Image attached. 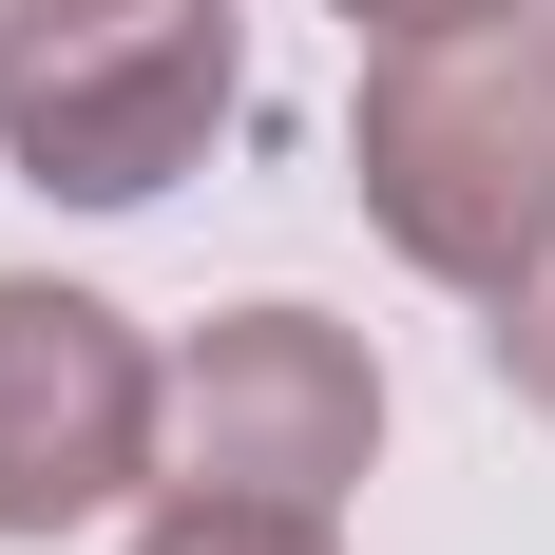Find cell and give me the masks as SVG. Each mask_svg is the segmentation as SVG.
I'll list each match as a JSON object with an SVG mask.
<instances>
[{
	"mask_svg": "<svg viewBox=\"0 0 555 555\" xmlns=\"http://www.w3.org/2000/svg\"><path fill=\"white\" fill-rule=\"evenodd\" d=\"M172 345L57 269H0V537H77L154 479Z\"/></svg>",
	"mask_w": 555,
	"mask_h": 555,
	"instance_id": "cell-4",
	"label": "cell"
},
{
	"mask_svg": "<svg viewBox=\"0 0 555 555\" xmlns=\"http://www.w3.org/2000/svg\"><path fill=\"white\" fill-rule=\"evenodd\" d=\"M345 39H460V20H537V0H326Z\"/></svg>",
	"mask_w": 555,
	"mask_h": 555,
	"instance_id": "cell-7",
	"label": "cell"
},
{
	"mask_svg": "<svg viewBox=\"0 0 555 555\" xmlns=\"http://www.w3.org/2000/svg\"><path fill=\"white\" fill-rule=\"evenodd\" d=\"M249 115L230 0H0V172L39 211H154Z\"/></svg>",
	"mask_w": 555,
	"mask_h": 555,
	"instance_id": "cell-2",
	"label": "cell"
},
{
	"mask_svg": "<svg viewBox=\"0 0 555 555\" xmlns=\"http://www.w3.org/2000/svg\"><path fill=\"white\" fill-rule=\"evenodd\" d=\"M115 555H345V537H326L307 499H211V479H172V499L134 517Z\"/></svg>",
	"mask_w": 555,
	"mask_h": 555,
	"instance_id": "cell-5",
	"label": "cell"
},
{
	"mask_svg": "<svg viewBox=\"0 0 555 555\" xmlns=\"http://www.w3.org/2000/svg\"><path fill=\"white\" fill-rule=\"evenodd\" d=\"M479 345H499V384H517V402L555 422V249H537V269L499 287V307H479Z\"/></svg>",
	"mask_w": 555,
	"mask_h": 555,
	"instance_id": "cell-6",
	"label": "cell"
},
{
	"mask_svg": "<svg viewBox=\"0 0 555 555\" xmlns=\"http://www.w3.org/2000/svg\"><path fill=\"white\" fill-rule=\"evenodd\" d=\"M345 192L422 287L499 307L555 249V0L537 20H460V39H364Z\"/></svg>",
	"mask_w": 555,
	"mask_h": 555,
	"instance_id": "cell-1",
	"label": "cell"
},
{
	"mask_svg": "<svg viewBox=\"0 0 555 555\" xmlns=\"http://www.w3.org/2000/svg\"><path fill=\"white\" fill-rule=\"evenodd\" d=\"M364 460H384V364H364V326H326V307H211V326L172 345L154 479L345 517V479H364Z\"/></svg>",
	"mask_w": 555,
	"mask_h": 555,
	"instance_id": "cell-3",
	"label": "cell"
}]
</instances>
